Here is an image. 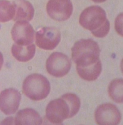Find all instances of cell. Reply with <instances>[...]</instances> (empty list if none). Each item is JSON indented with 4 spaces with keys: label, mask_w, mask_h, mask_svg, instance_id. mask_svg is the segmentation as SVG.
<instances>
[{
    "label": "cell",
    "mask_w": 123,
    "mask_h": 125,
    "mask_svg": "<svg viewBox=\"0 0 123 125\" xmlns=\"http://www.w3.org/2000/svg\"><path fill=\"white\" fill-rule=\"evenodd\" d=\"M95 120L99 125H117L121 120V114L115 105L104 104L95 111Z\"/></svg>",
    "instance_id": "cell-7"
},
{
    "label": "cell",
    "mask_w": 123,
    "mask_h": 125,
    "mask_svg": "<svg viewBox=\"0 0 123 125\" xmlns=\"http://www.w3.org/2000/svg\"><path fill=\"white\" fill-rule=\"evenodd\" d=\"M43 120L39 113L32 108H25L17 113L14 118V124L16 125H42Z\"/></svg>",
    "instance_id": "cell-12"
},
{
    "label": "cell",
    "mask_w": 123,
    "mask_h": 125,
    "mask_svg": "<svg viewBox=\"0 0 123 125\" xmlns=\"http://www.w3.org/2000/svg\"><path fill=\"white\" fill-rule=\"evenodd\" d=\"M72 66L71 60L67 55L55 52L48 57L46 62V69L50 75L56 78L66 75Z\"/></svg>",
    "instance_id": "cell-5"
},
{
    "label": "cell",
    "mask_w": 123,
    "mask_h": 125,
    "mask_svg": "<svg viewBox=\"0 0 123 125\" xmlns=\"http://www.w3.org/2000/svg\"><path fill=\"white\" fill-rule=\"evenodd\" d=\"M47 12L53 20L65 21L72 14L73 5L70 0H49L47 4Z\"/></svg>",
    "instance_id": "cell-8"
},
{
    "label": "cell",
    "mask_w": 123,
    "mask_h": 125,
    "mask_svg": "<svg viewBox=\"0 0 123 125\" xmlns=\"http://www.w3.org/2000/svg\"><path fill=\"white\" fill-rule=\"evenodd\" d=\"M77 71L78 75L85 80L93 81L97 79L102 72V63L99 60L93 65L86 67H77Z\"/></svg>",
    "instance_id": "cell-14"
},
{
    "label": "cell",
    "mask_w": 123,
    "mask_h": 125,
    "mask_svg": "<svg viewBox=\"0 0 123 125\" xmlns=\"http://www.w3.org/2000/svg\"><path fill=\"white\" fill-rule=\"evenodd\" d=\"M123 80L121 78L114 79L108 86V94L111 99L117 103L123 101Z\"/></svg>",
    "instance_id": "cell-15"
},
{
    "label": "cell",
    "mask_w": 123,
    "mask_h": 125,
    "mask_svg": "<svg viewBox=\"0 0 123 125\" xmlns=\"http://www.w3.org/2000/svg\"><path fill=\"white\" fill-rule=\"evenodd\" d=\"M21 94L15 89L9 88L0 93V110L6 115L16 113L20 106Z\"/></svg>",
    "instance_id": "cell-10"
},
{
    "label": "cell",
    "mask_w": 123,
    "mask_h": 125,
    "mask_svg": "<svg viewBox=\"0 0 123 125\" xmlns=\"http://www.w3.org/2000/svg\"><path fill=\"white\" fill-rule=\"evenodd\" d=\"M61 41V32L56 27H45L40 28L35 34V43L40 48L54 50Z\"/></svg>",
    "instance_id": "cell-6"
},
{
    "label": "cell",
    "mask_w": 123,
    "mask_h": 125,
    "mask_svg": "<svg viewBox=\"0 0 123 125\" xmlns=\"http://www.w3.org/2000/svg\"><path fill=\"white\" fill-rule=\"evenodd\" d=\"M122 18H123V14L118 15V17L115 20V30L117 31L118 34L120 35H123V27H122Z\"/></svg>",
    "instance_id": "cell-17"
},
{
    "label": "cell",
    "mask_w": 123,
    "mask_h": 125,
    "mask_svg": "<svg viewBox=\"0 0 123 125\" xmlns=\"http://www.w3.org/2000/svg\"><path fill=\"white\" fill-rule=\"evenodd\" d=\"M15 14L14 5L7 0L0 1V22H6L13 19Z\"/></svg>",
    "instance_id": "cell-16"
},
{
    "label": "cell",
    "mask_w": 123,
    "mask_h": 125,
    "mask_svg": "<svg viewBox=\"0 0 123 125\" xmlns=\"http://www.w3.org/2000/svg\"><path fill=\"white\" fill-rule=\"evenodd\" d=\"M92 1L95 2V3H102V2L106 1V0H92Z\"/></svg>",
    "instance_id": "cell-19"
},
{
    "label": "cell",
    "mask_w": 123,
    "mask_h": 125,
    "mask_svg": "<svg viewBox=\"0 0 123 125\" xmlns=\"http://www.w3.org/2000/svg\"><path fill=\"white\" fill-rule=\"evenodd\" d=\"M12 55L18 61L26 62L31 60L35 53V45L30 44L28 45H21L13 44L11 48Z\"/></svg>",
    "instance_id": "cell-13"
},
{
    "label": "cell",
    "mask_w": 123,
    "mask_h": 125,
    "mask_svg": "<svg viewBox=\"0 0 123 125\" xmlns=\"http://www.w3.org/2000/svg\"><path fill=\"white\" fill-rule=\"evenodd\" d=\"M50 83L44 76L34 73L25 78L22 85V92L26 96L33 101L43 100L50 92Z\"/></svg>",
    "instance_id": "cell-4"
},
{
    "label": "cell",
    "mask_w": 123,
    "mask_h": 125,
    "mask_svg": "<svg viewBox=\"0 0 123 125\" xmlns=\"http://www.w3.org/2000/svg\"><path fill=\"white\" fill-rule=\"evenodd\" d=\"M79 23L84 29L91 31L94 36L103 38L108 34L110 23L102 8L92 6L83 10L79 18Z\"/></svg>",
    "instance_id": "cell-2"
},
{
    "label": "cell",
    "mask_w": 123,
    "mask_h": 125,
    "mask_svg": "<svg viewBox=\"0 0 123 125\" xmlns=\"http://www.w3.org/2000/svg\"><path fill=\"white\" fill-rule=\"evenodd\" d=\"M11 35L16 44L28 45L34 41L35 31L29 22L20 21L15 22L11 30Z\"/></svg>",
    "instance_id": "cell-9"
},
{
    "label": "cell",
    "mask_w": 123,
    "mask_h": 125,
    "mask_svg": "<svg viewBox=\"0 0 123 125\" xmlns=\"http://www.w3.org/2000/svg\"><path fill=\"white\" fill-rule=\"evenodd\" d=\"M80 107L79 97L72 93H68L49 102L46 108V118L52 124L61 125L65 120L74 117Z\"/></svg>",
    "instance_id": "cell-1"
},
{
    "label": "cell",
    "mask_w": 123,
    "mask_h": 125,
    "mask_svg": "<svg viewBox=\"0 0 123 125\" xmlns=\"http://www.w3.org/2000/svg\"><path fill=\"white\" fill-rule=\"evenodd\" d=\"M100 48L92 39L77 41L72 48V57L77 67L93 65L99 60Z\"/></svg>",
    "instance_id": "cell-3"
},
{
    "label": "cell",
    "mask_w": 123,
    "mask_h": 125,
    "mask_svg": "<svg viewBox=\"0 0 123 125\" xmlns=\"http://www.w3.org/2000/svg\"><path fill=\"white\" fill-rule=\"evenodd\" d=\"M3 64H4V57H3V55L1 54V52H0V70L2 68Z\"/></svg>",
    "instance_id": "cell-18"
},
{
    "label": "cell",
    "mask_w": 123,
    "mask_h": 125,
    "mask_svg": "<svg viewBox=\"0 0 123 125\" xmlns=\"http://www.w3.org/2000/svg\"><path fill=\"white\" fill-rule=\"evenodd\" d=\"M15 9L13 20L15 22L32 20L34 15V9L32 4L26 0H15L13 2Z\"/></svg>",
    "instance_id": "cell-11"
}]
</instances>
